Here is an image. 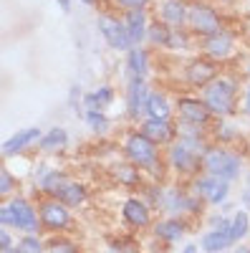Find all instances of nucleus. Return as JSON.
Here are the masks:
<instances>
[{"label":"nucleus","mask_w":250,"mask_h":253,"mask_svg":"<svg viewBox=\"0 0 250 253\" xmlns=\"http://www.w3.org/2000/svg\"><path fill=\"white\" fill-rule=\"evenodd\" d=\"M202 101L217 119L233 117L238 109V81L230 76H217L213 84L202 89Z\"/></svg>","instance_id":"nucleus-1"},{"label":"nucleus","mask_w":250,"mask_h":253,"mask_svg":"<svg viewBox=\"0 0 250 253\" xmlns=\"http://www.w3.org/2000/svg\"><path fill=\"white\" fill-rule=\"evenodd\" d=\"M202 172L233 182L243 172V157L235 155V152H230L227 147L215 144V147H210V150L202 155Z\"/></svg>","instance_id":"nucleus-2"},{"label":"nucleus","mask_w":250,"mask_h":253,"mask_svg":"<svg viewBox=\"0 0 250 253\" xmlns=\"http://www.w3.org/2000/svg\"><path fill=\"white\" fill-rule=\"evenodd\" d=\"M124 160L139 167V170L152 172L162 162V155H159V147L149 137H144L142 132H129L127 139H124Z\"/></svg>","instance_id":"nucleus-3"},{"label":"nucleus","mask_w":250,"mask_h":253,"mask_svg":"<svg viewBox=\"0 0 250 253\" xmlns=\"http://www.w3.org/2000/svg\"><path fill=\"white\" fill-rule=\"evenodd\" d=\"M187 28H190V33L202 36V38L225 31L220 13H217L210 3H202V0H195V3H190V13H187Z\"/></svg>","instance_id":"nucleus-4"},{"label":"nucleus","mask_w":250,"mask_h":253,"mask_svg":"<svg viewBox=\"0 0 250 253\" xmlns=\"http://www.w3.org/2000/svg\"><path fill=\"white\" fill-rule=\"evenodd\" d=\"M8 208H10V228L13 230H20V233H40L43 225H40V218H38V205H33L28 198L23 195H13L5 200Z\"/></svg>","instance_id":"nucleus-5"},{"label":"nucleus","mask_w":250,"mask_h":253,"mask_svg":"<svg viewBox=\"0 0 250 253\" xmlns=\"http://www.w3.org/2000/svg\"><path fill=\"white\" fill-rule=\"evenodd\" d=\"M38 218H40V225L48 233H64L73 225V213L71 208L64 205L58 198H43L38 203Z\"/></svg>","instance_id":"nucleus-6"},{"label":"nucleus","mask_w":250,"mask_h":253,"mask_svg":"<svg viewBox=\"0 0 250 253\" xmlns=\"http://www.w3.org/2000/svg\"><path fill=\"white\" fill-rule=\"evenodd\" d=\"M167 165H170L175 172L187 175V177L195 180L202 172V155L192 152L184 142L177 139V142L170 144V150H167Z\"/></svg>","instance_id":"nucleus-7"},{"label":"nucleus","mask_w":250,"mask_h":253,"mask_svg":"<svg viewBox=\"0 0 250 253\" xmlns=\"http://www.w3.org/2000/svg\"><path fill=\"white\" fill-rule=\"evenodd\" d=\"M96 28H99L101 38L107 41L109 48H114V51H129V48H134L132 38L127 33V26H124L121 18H116L111 13H101L96 18Z\"/></svg>","instance_id":"nucleus-8"},{"label":"nucleus","mask_w":250,"mask_h":253,"mask_svg":"<svg viewBox=\"0 0 250 253\" xmlns=\"http://www.w3.org/2000/svg\"><path fill=\"white\" fill-rule=\"evenodd\" d=\"M192 193L207 205H222L227 195H230V182L222 177H215V175L200 172L192 180Z\"/></svg>","instance_id":"nucleus-9"},{"label":"nucleus","mask_w":250,"mask_h":253,"mask_svg":"<svg viewBox=\"0 0 250 253\" xmlns=\"http://www.w3.org/2000/svg\"><path fill=\"white\" fill-rule=\"evenodd\" d=\"M177 117L182 124H192V126H200V129H205L213 122V112L197 96H179L177 99Z\"/></svg>","instance_id":"nucleus-10"},{"label":"nucleus","mask_w":250,"mask_h":253,"mask_svg":"<svg viewBox=\"0 0 250 253\" xmlns=\"http://www.w3.org/2000/svg\"><path fill=\"white\" fill-rule=\"evenodd\" d=\"M217 76H220V74H217V63L210 61L207 56L192 58V61L184 66V81L190 84V86H197V89H205L207 84H213Z\"/></svg>","instance_id":"nucleus-11"},{"label":"nucleus","mask_w":250,"mask_h":253,"mask_svg":"<svg viewBox=\"0 0 250 253\" xmlns=\"http://www.w3.org/2000/svg\"><path fill=\"white\" fill-rule=\"evenodd\" d=\"M147 101H149V86L144 79H129L127 84V117L129 119H144L147 117Z\"/></svg>","instance_id":"nucleus-12"},{"label":"nucleus","mask_w":250,"mask_h":253,"mask_svg":"<svg viewBox=\"0 0 250 253\" xmlns=\"http://www.w3.org/2000/svg\"><path fill=\"white\" fill-rule=\"evenodd\" d=\"M139 132L144 137H149L157 147L164 144H172L177 142V124H172L170 119H152V117H144L139 124Z\"/></svg>","instance_id":"nucleus-13"},{"label":"nucleus","mask_w":250,"mask_h":253,"mask_svg":"<svg viewBox=\"0 0 250 253\" xmlns=\"http://www.w3.org/2000/svg\"><path fill=\"white\" fill-rule=\"evenodd\" d=\"M202 53L210 58V61H215V63L227 61V58L235 53V38H233V33L220 31L215 36L202 38Z\"/></svg>","instance_id":"nucleus-14"},{"label":"nucleus","mask_w":250,"mask_h":253,"mask_svg":"<svg viewBox=\"0 0 250 253\" xmlns=\"http://www.w3.org/2000/svg\"><path fill=\"white\" fill-rule=\"evenodd\" d=\"M121 218L132 228H147V225H152V205L147 200L132 195L121 205Z\"/></svg>","instance_id":"nucleus-15"},{"label":"nucleus","mask_w":250,"mask_h":253,"mask_svg":"<svg viewBox=\"0 0 250 253\" xmlns=\"http://www.w3.org/2000/svg\"><path fill=\"white\" fill-rule=\"evenodd\" d=\"M200 246H202L205 253H225L230 246H235V241L230 236V218H227L222 225L207 230V233L200 238Z\"/></svg>","instance_id":"nucleus-16"},{"label":"nucleus","mask_w":250,"mask_h":253,"mask_svg":"<svg viewBox=\"0 0 250 253\" xmlns=\"http://www.w3.org/2000/svg\"><path fill=\"white\" fill-rule=\"evenodd\" d=\"M184 233H187V220L175 218V215H164L152 225V236L162 243H177V241H182Z\"/></svg>","instance_id":"nucleus-17"},{"label":"nucleus","mask_w":250,"mask_h":253,"mask_svg":"<svg viewBox=\"0 0 250 253\" xmlns=\"http://www.w3.org/2000/svg\"><path fill=\"white\" fill-rule=\"evenodd\" d=\"M187 13H190V5L184 0H162L159 5V20L177 31L187 26Z\"/></svg>","instance_id":"nucleus-18"},{"label":"nucleus","mask_w":250,"mask_h":253,"mask_svg":"<svg viewBox=\"0 0 250 253\" xmlns=\"http://www.w3.org/2000/svg\"><path fill=\"white\" fill-rule=\"evenodd\" d=\"M43 137L38 126H28V129H20L15 132L13 137H8L3 142V157H13V155H20L23 150H28L31 144H38V139Z\"/></svg>","instance_id":"nucleus-19"},{"label":"nucleus","mask_w":250,"mask_h":253,"mask_svg":"<svg viewBox=\"0 0 250 253\" xmlns=\"http://www.w3.org/2000/svg\"><path fill=\"white\" fill-rule=\"evenodd\" d=\"M121 20H124V26H127V33L132 38V46H142L144 41H147V33H149L147 10H127Z\"/></svg>","instance_id":"nucleus-20"},{"label":"nucleus","mask_w":250,"mask_h":253,"mask_svg":"<svg viewBox=\"0 0 250 253\" xmlns=\"http://www.w3.org/2000/svg\"><path fill=\"white\" fill-rule=\"evenodd\" d=\"M66 147H69V132L64 129V126H53V129H48L43 137L38 139V150L46 152V155L64 152Z\"/></svg>","instance_id":"nucleus-21"},{"label":"nucleus","mask_w":250,"mask_h":253,"mask_svg":"<svg viewBox=\"0 0 250 253\" xmlns=\"http://www.w3.org/2000/svg\"><path fill=\"white\" fill-rule=\"evenodd\" d=\"M127 71L129 79H147L149 74V56L142 46H134L127 51Z\"/></svg>","instance_id":"nucleus-22"},{"label":"nucleus","mask_w":250,"mask_h":253,"mask_svg":"<svg viewBox=\"0 0 250 253\" xmlns=\"http://www.w3.org/2000/svg\"><path fill=\"white\" fill-rule=\"evenodd\" d=\"M114 96H116V91L111 86H99L94 91H86L81 101H83V109H86V112H94V109L96 112H104L114 101Z\"/></svg>","instance_id":"nucleus-23"},{"label":"nucleus","mask_w":250,"mask_h":253,"mask_svg":"<svg viewBox=\"0 0 250 253\" xmlns=\"http://www.w3.org/2000/svg\"><path fill=\"white\" fill-rule=\"evenodd\" d=\"M56 198L73 210V208H81L83 203H86L89 190H86V185H81V182H76V180H69V182L64 185V190H61Z\"/></svg>","instance_id":"nucleus-24"},{"label":"nucleus","mask_w":250,"mask_h":253,"mask_svg":"<svg viewBox=\"0 0 250 253\" xmlns=\"http://www.w3.org/2000/svg\"><path fill=\"white\" fill-rule=\"evenodd\" d=\"M111 177L119 185H124V187H139L142 185V170H139V167H134L132 162H127V160L111 167Z\"/></svg>","instance_id":"nucleus-25"},{"label":"nucleus","mask_w":250,"mask_h":253,"mask_svg":"<svg viewBox=\"0 0 250 253\" xmlns=\"http://www.w3.org/2000/svg\"><path fill=\"white\" fill-rule=\"evenodd\" d=\"M147 117L152 119H172V104L164 91H149L147 101Z\"/></svg>","instance_id":"nucleus-26"},{"label":"nucleus","mask_w":250,"mask_h":253,"mask_svg":"<svg viewBox=\"0 0 250 253\" xmlns=\"http://www.w3.org/2000/svg\"><path fill=\"white\" fill-rule=\"evenodd\" d=\"M175 31H177V28H170V26H164L162 20H154V23H149L147 41H149L152 46H159V48H172V43H175Z\"/></svg>","instance_id":"nucleus-27"},{"label":"nucleus","mask_w":250,"mask_h":253,"mask_svg":"<svg viewBox=\"0 0 250 253\" xmlns=\"http://www.w3.org/2000/svg\"><path fill=\"white\" fill-rule=\"evenodd\" d=\"M69 182V177L64 175V172H58V170H51V172H43L40 175V190L48 195V198H56L61 190H64V185Z\"/></svg>","instance_id":"nucleus-28"},{"label":"nucleus","mask_w":250,"mask_h":253,"mask_svg":"<svg viewBox=\"0 0 250 253\" xmlns=\"http://www.w3.org/2000/svg\"><path fill=\"white\" fill-rule=\"evenodd\" d=\"M46 253H83V248L73 238H66V236L56 233L46 241Z\"/></svg>","instance_id":"nucleus-29"},{"label":"nucleus","mask_w":250,"mask_h":253,"mask_svg":"<svg viewBox=\"0 0 250 253\" xmlns=\"http://www.w3.org/2000/svg\"><path fill=\"white\" fill-rule=\"evenodd\" d=\"M250 233V215H248V210H235V215L230 218V236L233 241H245Z\"/></svg>","instance_id":"nucleus-30"},{"label":"nucleus","mask_w":250,"mask_h":253,"mask_svg":"<svg viewBox=\"0 0 250 253\" xmlns=\"http://www.w3.org/2000/svg\"><path fill=\"white\" fill-rule=\"evenodd\" d=\"M15 248L20 253H46V241L40 238L38 233H26V236H20Z\"/></svg>","instance_id":"nucleus-31"},{"label":"nucleus","mask_w":250,"mask_h":253,"mask_svg":"<svg viewBox=\"0 0 250 253\" xmlns=\"http://www.w3.org/2000/svg\"><path fill=\"white\" fill-rule=\"evenodd\" d=\"M83 117H86V124H89V129L91 132H96V134H104V132H109V117L107 114H104V112H86V114H83Z\"/></svg>","instance_id":"nucleus-32"},{"label":"nucleus","mask_w":250,"mask_h":253,"mask_svg":"<svg viewBox=\"0 0 250 253\" xmlns=\"http://www.w3.org/2000/svg\"><path fill=\"white\" fill-rule=\"evenodd\" d=\"M15 193V180H13V172L10 170H0V195L3 198H13Z\"/></svg>","instance_id":"nucleus-33"},{"label":"nucleus","mask_w":250,"mask_h":253,"mask_svg":"<svg viewBox=\"0 0 250 253\" xmlns=\"http://www.w3.org/2000/svg\"><path fill=\"white\" fill-rule=\"evenodd\" d=\"M114 3L127 13V10H144L149 5V0H114Z\"/></svg>","instance_id":"nucleus-34"},{"label":"nucleus","mask_w":250,"mask_h":253,"mask_svg":"<svg viewBox=\"0 0 250 253\" xmlns=\"http://www.w3.org/2000/svg\"><path fill=\"white\" fill-rule=\"evenodd\" d=\"M8 248H15L10 228H0V251H8Z\"/></svg>","instance_id":"nucleus-35"},{"label":"nucleus","mask_w":250,"mask_h":253,"mask_svg":"<svg viewBox=\"0 0 250 253\" xmlns=\"http://www.w3.org/2000/svg\"><path fill=\"white\" fill-rule=\"evenodd\" d=\"M230 132H233V129H230L227 124H217V134H215V137H217L220 142H233L235 134H230Z\"/></svg>","instance_id":"nucleus-36"},{"label":"nucleus","mask_w":250,"mask_h":253,"mask_svg":"<svg viewBox=\"0 0 250 253\" xmlns=\"http://www.w3.org/2000/svg\"><path fill=\"white\" fill-rule=\"evenodd\" d=\"M0 223H3V228H10V208H8V203H3V208H0Z\"/></svg>","instance_id":"nucleus-37"},{"label":"nucleus","mask_w":250,"mask_h":253,"mask_svg":"<svg viewBox=\"0 0 250 253\" xmlns=\"http://www.w3.org/2000/svg\"><path fill=\"white\" fill-rule=\"evenodd\" d=\"M109 253H134V248L132 246H121V243H111Z\"/></svg>","instance_id":"nucleus-38"},{"label":"nucleus","mask_w":250,"mask_h":253,"mask_svg":"<svg viewBox=\"0 0 250 253\" xmlns=\"http://www.w3.org/2000/svg\"><path fill=\"white\" fill-rule=\"evenodd\" d=\"M243 205H245V210H250V180H248V185L243 190Z\"/></svg>","instance_id":"nucleus-39"},{"label":"nucleus","mask_w":250,"mask_h":253,"mask_svg":"<svg viewBox=\"0 0 250 253\" xmlns=\"http://www.w3.org/2000/svg\"><path fill=\"white\" fill-rule=\"evenodd\" d=\"M78 99H81V86L76 84V86H71V99H69V101H71V104H76Z\"/></svg>","instance_id":"nucleus-40"},{"label":"nucleus","mask_w":250,"mask_h":253,"mask_svg":"<svg viewBox=\"0 0 250 253\" xmlns=\"http://www.w3.org/2000/svg\"><path fill=\"white\" fill-rule=\"evenodd\" d=\"M243 112L250 114V86H248V91H245V96H243Z\"/></svg>","instance_id":"nucleus-41"},{"label":"nucleus","mask_w":250,"mask_h":253,"mask_svg":"<svg viewBox=\"0 0 250 253\" xmlns=\"http://www.w3.org/2000/svg\"><path fill=\"white\" fill-rule=\"evenodd\" d=\"M56 3H58V5H61V8H64V10H66V13H69V10H71V0H56Z\"/></svg>","instance_id":"nucleus-42"},{"label":"nucleus","mask_w":250,"mask_h":253,"mask_svg":"<svg viewBox=\"0 0 250 253\" xmlns=\"http://www.w3.org/2000/svg\"><path fill=\"white\" fill-rule=\"evenodd\" d=\"M182 253H200V251H197L195 243H190V246H184V248H182Z\"/></svg>","instance_id":"nucleus-43"},{"label":"nucleus","mask_w":250,"mask_h":253,"mask_svg":"<svg viewBox=\"0 0 250 253\" xmlns=\"http://www.w3.org/2000/svg\"><path fill=\"white\" fill-rule=\"evenodd\" d=\"M81 3H83V5H89V8H94V5L99 3V0H81Z\"/></svg>","instance_id":"nucleus-44"},{"label":"nucleus","mask_w":250,"mask_h":253,"mask_svg":"<svg viewBox=\"0 0 250 253\" xmlns=\"http://www.w3.org/2000/svg\"><path fill=\"white\" fill-rule=\"evenodd\" d=\"M0 253H20L18 248H8V251H0Z\"/></svg>","instance_id":"nucleus-45"}]
</instances>
